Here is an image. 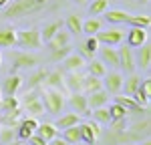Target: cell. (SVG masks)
I'll return each instance as SVG.
<instances>
[{
	"instance_id": "1",
	"label": "cell",
	"mask_w": 151,
	"mask_h": 145,
	"mask_svg": "<svg viewBox=\"0 0 151 145\" xmlns=\"http://www.w3.org/2000/svg\"><path fill=\"white\" fill-rule=\"evenodd\" d=\"M48 4V0H14L12 4H6L2 16L6 20H16V18H24V16H30L40 12L45 6Z\"/></svg>"
},
{
	"instance_id": "2",
	"label": "cell",
	"mask_w": 151,
	"mask_h": 145,
	"mask_svg": "<svg viewBox=\"0 0 151 145\" xmlns=\"http://www.w3.org/2000/svg\"><path fill=\"white\" fill-rule=\"evenodd\" d=\"M42 107L47 113L50 115H60V111L65 107V95L60 93V91H52V89H47L45 93H42Z\"/></svg>"
},
{
	"instance_id": "3",
	"label": "cell",
	"mask_w": 151,
	"mask_h": 145,
	"mask_svg": "<svg viewBox=\"0 0 151 145\" xmlns=\"http://www.w3.org/2000/svg\"><path fill=\"white\" fill-rule=\"evenodd\" d=\"M16 45L20 48H28V50H38L42 47V40H40V30L38 28H26L16 32Z\"/></svg>"
},
{
	"instance_id": "4",
	"label": "cell",
	"mask_w": 151,
	"mask_h": 145,
	"mask_svg": "<svg viewBox=\"0 0 151 145\" xmlns=\"http://www.w3.org/2000/svg\"><path fill=\"white\" fill-rule=\"evenodd\" d=\"M38 65V59L30 52H12L10 57V75H16L22 69H32Z\"/></svg>"
},
{
	"instance_id": "5",
	"label": "cell",
	"mask_w": 151,
	"mask_h": 145,
	"mask_svg": "<svg viewBox=\"0 0 151 145\" xmlns=\"http://www.w3.org/2000/svg\"><path fill=\"white\" fill-rule=\"evenodd\" d=\"M97 38V42L101 45V47H117V45H121L123 42V38H125V30H121V28H107V30H101V32H97L95 34Z\"/></svg>"
},
{
	"instance_id": "6",
	"label": "cell",
	"mask_w": 151,
	"mask_h": 145,
	"mask_svg": "<svg viewBox=\"0 0 151 145\" xmlns=\"http://www.w3.org/2000/svg\"><path fill=\"white\" fill-rule=\"evenodd\" d=\"M123 79L121 72H107L103 77V91L107 95H119L123 91Z\"/></svg>"
},
{
	"instance_id": "7",
	"label": "cell",
	"mask_w": 151,
	"mask_h": 145,
	"mask_svg": "<svg viewBox=\"0 0 151 145\" xmlns=\"http://www.w3.org/2000/svg\"><path fill=\"white\" fill-rule=\"evenodd\" d=\"M115 103L125 109V111H127V115H139V113H143V115L147 117V113H149V107H141V105L135 101V99H133V97L115 95Z\"/></svg>"
},
{
	"instance_id": "8",
	"label": "cell",
	"mask_w": 151,
	"mask_h": 145,
	"mask_svg": "<svg viewBox=\"0 0 151 145\" xmlns=\"http://www.w3.org/2000/svg\"><path fill=\"white\" fill-rule=\"evenodd\" d=\"M117 55H119V69H123L127 75L135 72V57H133V50L127 45L117 48Z\"/></svg>"
},
{
	"instance_id": "9",
	"label": "cell",
	"mask_w": 151,
	"mask_h": 145,
	"mask_svg": "<svg viewBox=\"0 0 151 145\" xmlns=\"http://www.w3.org/2000/svg\"><path fill=\"white\" fill-rule=\"evenodd\" d=\"M36 127H38V121H36L35 117H26V119H20L18 127H16V135H18V139H22V141H28V139L35 135Z\"/></svg>"
},
{
	"instance_id": "10",
	"label": "cell",
	"mask_w": 151,
	"mask_h": 145,
	"mask_svg": "<svg viewBox=\"0 0 151 145\" xmlns=\"http://www.w3.org/2000/svg\"><path fill=\"white\" fill-rule=\"evenodd\" d=\"M20 87H22V79L18 75H8L0 85V93L2 97H14L20 91Z\"/></svg>"
},
{
	"instance_id": "11",
	"label": "cell",
	"mask_w": 151,
	"mask_h": 145,
	"mask_svg": "<svg viewBox=\"0 0 151 145\" xmlns=\"http://www.w3.org/2000/svg\"><path fill=\"white\" fill-rule=\"evenodd\" d=\"M69 105L73 107V111H75L77 115L91 117V109L87 107V95H85V93H70Z\"/></svg>"
},
{
	"instance_id": "12",
	"label": "cell",
	"mask_w": 151,
	"mask_h": 145,
	"mask_svg": "<svg viewBox=\"0 0 151 145\" xmlns=\"http://www.w3.org/2000/svg\"><path fill=\"white\" fill-rule=\"evenodd\" d=\"M63 87L69 93H83V75L81 72H67L63 77Z\"/></svg>"
},
{
	"instance_id": "13",
	"label": "cell",
	"mask_w": 151,
	"mask_h": 145,
	"mask_svg": "<svg viewBox=\"0 0 151 145\" xmlns=\"http://www.w3.org/2000/svg\"><path fill=\"white\" fill-rule=\"evenodd\" d=\"M147 42V30H143V28H129L127 32V47L129 48H139L143 47Z\"/></svg>"
},
{
	"instance_id": "14",
	"label": "cell",
	"mask_w": 151,
	"mask_h": 145,
	"mask_svg": "<svg viewBox=\"0 0 151 145\" xmlns=\"http://www.w3.org/2000/svg\"><path fill=\"white\" fill-rule=\"evenodd\" d=\"M133 99L139 103L141 107H149V101H151V81L149 79H143L137 89V93L133 95Z\"/></svg>"
},
{
	"instance_id": "15",
	"label": "cell",
	"mask_w": 151,
	"mask_h": 145,
	"mask_svg": "<svg viewBox=\"0 0 151 145\" xmlns=\"http://www.w3.org/2000/svg\"><path fill=\"white\" fill-rule=\"evenodd\" d=\"M85 67V59H83L79 52H70L67 59L63 60V69L67 72H79Z\"/></svg>"
},
{
	"instance_id": "16",
	"label": "cell",
	"mask_w": 151,
	"mask_h": 145,
	"mask_svg": "<svg viewBox=\"0 0 151 145\" xmlns=\"http://www.w3.org/2000/svg\"><path fill=\"white\" fill-rule=\"evenodd\" d=\"M47 45H48V50H57V48L69 47V45H70V32H69V30H63V28H60V30H58L57 34L48 40Z\"/></svg>"
},
{
	"instance_id": "17",
	"label": "cell",
	"mask_w": 151,
	"mask_h": 145,
	"mask_svg": "<svg viewBox=\"0 0 151 145\" xmlns=\"http://www.w3.org/2000/svg\"><path fill=\"white\" fill-rule=\"evenodd\" d=\"M109 103V95L105 93L103 89L101 91H95V93H91V95H87V107L91 109H99V107H105Z\"/></svg>"
},
{
	"instance_id": "18",
	"label": "cell",
	"mask_w": 151,
	"mask_h": 145,
	"mask_svg": "<svg viewBox=\"0 0 151 145\" xmlns=\"http://www.w3.org/2000/svg\"><path fill=\"white\" fill-rule=\"evenodd\" d=\"M79 123H81V117H79L77 113H65V115H60L52 125L57 127V131H58V129H63V131H65V129L75 127V125H79Z\"/></svg>"
},
{
	"instance_id": "19",
	"label": "cell",
	"mask_w": 151,
	"mask_h": 145,
	"mask_svg": "<svg viewBox=\"0 0 151 145\" xmlns=\"http://www.w3.org/2000/svg\"><path fill=\"white\" fill-rule=\"evenodd\" d=\"M20 117H22V107L16 109V111H10V113H0V127H12L16 129L18 123H20Z\"/></svg>"
},
{
	"instance_id": "20",
	"label": "cell",
	"mask_w": 151,
	"mask_h": 145,
	"mask_svg": "<svg viewBox=\"0 0 151 145\" xmlns=\"http://www.w3.org/2000/svg\"><path fill=\"white\" fill-rule=\"evenodd\" d=\"M99 52H101V62L105 67H119V55H117V48L113 47H99Z\"/></svg>"
},
{
	"instance_id": "21",
	"label": "cell",
	"mask_w": 151,
	"mask_h": 145,
	"mask_svg": "<svg viewBox=\"0 0 151 145\" xmlns=\"http://www.w3.org/2000/svg\"><path fill=\"white\" fill-rule=\"evenodd\" d=\"M129 131H133L135 135H139L141 139H149V135H151V121H149V117H143L141 121H135V123L129 127Z\"/></svg>"
},
{
	"instance_id": "22",
	"label": "cell",
	"mask_w": 151,
	"mask_h": 145,
	"mask_svg": "<svg viewBox=\"0 0 151 145\" xmlns=\"http://www.w3.org/2000/svg\"><path fill=\"white\" fill-rule=\"evenodd\" d=\"M16 32L12 26H4L0 28V48H10V47H16Z\"/></svg>"
},
{
	"instance_id": "23",
	"label": "cell",
	"mask_w": 151,
	"mask_h": 145,
	"mask_svg": "<svg viewBox=\"0 0 151 145\" xmlns=\"http://www.w3.org/2000/svg\"><path fill=\"white\" fill-rule=\"evenodd\" d=\"M99 47H101V45L97 42V38H95V36H89L83 45H79V55H81L83 59H85V57H87V59H93L95 52L99 50Z\"/></svg>"
},
{
	"instance_id": "24",
	"label": "cell",
	"mask_w": 151,
	"mask_h": 145,
	"mask_svg": "<svg viewBox=\"0 0 151 145\" xmlns=\"http://www.w3.org/2000/svg\"><path fill=\"white\" fill-rule=\"evenodd\" d=\"M35 135L42 137V139L48 143V141H52L55 137H58V131H57V127H55L52 123H38V127H36Z\"/></svg>"
},
{
	"instance_id": "25",
	"label": "cell",
	"mask_w": 151,
	"mask_h": 145,
	"mask_svg": "<svg viewBox=\"0 0 151 145\" xmlns=\"http://www.w3.org/2000/svg\"><path fill=\"white\" fill-rule=\"evenodd\" d=\"M103 89V81L97 79V77H91V75H83V93L85 95H91L95 91H101Z\"/></svg>"
},
{
	"instance_id": "26",
	"label": "cell",
	"mask_w": 151,
	"mask_h": 145,
	"mask_svg": "<svg viewBox=\"0 0 151 145\" xmlns=\"http://www.w3.org/2000/svg\"><path fill=\"white\" fill-rule=\"evenodd\" d=\"M63 77H65V72H63V71H48L47 81H45L42 87L52 89V91H60V89H63Z\"/></svg>"
},
{
	"instance_id": "27",
	"label": "cell",
	"mask_w": 151,
	"mask_h": 145,
	"mask_svg": "<svg viewBox=\"0 0 151 145\" xmlns=\"http://www.w3.org/2000/svg\"><path fill=\"white\" fill-rule=\"evenodd\" d=\"M135 67H141L143 71H149L151 67V47L145 42L143 47H139V57L135 60Z\"/></svg>"
},
{
	"instance_id": "28",
	"label": "cell",
	"mask_w": 151,
	"mask_h": 145,
	"mask_svg": "<svg viewBox=\"0 0 151 145\" xmlns=\"http://www.w3.org/2000/svg\"><path fill=\"white\" fill-rule=\"evenodd\" d=\"M141 79L139 75H135V72H131L129 75V79H123V89H125V95L127 97H133L135 93H137V89H139L141 85Z\"/></svg>"
},
{
	"instance_id": "29",
	"label": "cell",
	"mask_w": 151,
	"mask_h": 145,
	"mask_svg": "<svg viewBox=\"0 0 151 145\" xmlns=\"http://www.w3.org/2000/svg\"><path fill=\"white\" fill-rule=\"evenodd\" d=\"M129 16L131 14L125 10H107L105 12V18H107L109 24H127Z\"/></svg>"
},
{
	"instance_id": "30",
	"label": "cell",
	"mask_w": 151,
	"mask_h": 145,
	"mask_svg": "<svg viewBox=\"0 0 151 145\" xmlns=\"http://www.w3.org/2000/svg\"><path fill=\"white\" fill-rule=\"evenodd\" d=\"M60 28H63V22H60V20H52V22L45 24V28L40 30V40H42V42H48Z\"/></svg>"
},
{
	"instance_id": "31",
	"label": "cell",
	"mask_w": 151,
	"mask_h": 145,
	"mask_svg": "<svg viewBox=\"0 0 151 145\" xmlns=\"http://www.w3.org/2000/svg\"><path fill=\"white\" fill-rule=\"evenodd\" d=\"M47 75H48V71H45V69L32 72V75L28 77V91H35V89H38V87H42L45 81H47Z\"/></svg>"
},
{
	"instance_id": "32",
	"label": "cell",
	"mask_w": 151,
	"mask_h": 145,
	"mask_svg": "<svg viewBox=\"0 0 151 145\" xmlns=\"http://www.w3.org/2000/svg\"><path fill=\"white\" fill-rule=\"evenodd\" d=\"M129 26H133V28H143V30H147L149 28V24H151V18H149V14H137V16H129V20H127Z\"/></svg>"
},
{
	"instance_id": "33",
	"label": "cell",
	"mask_w": 151,
	"mask_h": 145,
	"mask_svg": "<svg viewBox=\"0 0 151 145\" xmlns=\"http://www.w3.org/2000/svg\"><path fill=\"white\" fill-rule=\"evenodd\" d=\"M79 131H81V141L83 143H87V145H95L97 143V135L93 133V129L87 125V123H79Z\"/></svg>"
},
{
	"instance_id": "34",
	"label": "cell",
	"mask_w": 151,
	"mask_h": 145,
	"mask_svg": "<svg viewBox=\"0 0 151 145\" xmlns=\"http://www.w3.org/2000/svg\"><path fill=\"white\" fill-rule=\"evenodd\" d=\"M16 109H20V101H18V97H2V101H0V113H10V111H16Z\"/></svg>"
},
{
	"instance_id": "35",
	"label": "cell",
	"mask_w": 151,
	"mask_h": 145,
	"mask_svg": "<svg viewBox=\"0 0 151 145\" xmlns=\"http://www.w3.org/2000/svg\"><path fill=\"white\" fill-rule=\"evenodd\" d=\"M87 69H89V75H91V77H97V79H103L105 75H107V67H105L101 60L91 59L89 65H87Z\"/></svg>"
},
{
	"instance_id": "36",
	"label": "cell",
	"mask_w": 151,
	"mask_h": 145,
	"mask_svg": "<svg viewBox=\"0 0 151 145\" xmlns=\"http://www.w3.org/2000/svg\"><path fill=\"white\" fill-rule=\"evenodd\" d=\"M91 117H93V121L99 123V125H109V123H111V115H109V109L107 107L93 109V111H91Z\"/></svg>"
},
{
	"instance_id": "37",
	"label": "cell",
	"mask_w": 151,
	"mask_h": 145,
	"mask_svg": "<svg viewBox=\"0 0 151 145\" xmlns=\"http://www.w3.org/2000/svg\"><path fill=\"white\" fill-rule=\"evenodd\" d=\"M67 28H69L70 34H81L83 32V20L77 14H70V16H67Z\"/></svg>"
},
{
	"instance_id": "38",
	"label": "cell",
	"mask_w": 151,
	"mask_h": 145,
	"mask_svg": "<svg viewBox=\"0 0 151 145\" xmlns=\"http://www.w3.org/2000/svg\"><path fill=\"white\" fill-rule=\"evenodd\" d=\"M63 139H65L67 143H73V145L79 143V141H81V131H79V125L65 129V131H63Z\"/></svg>"
},
{
	"instance_id": "39",
	"label": "cell",
	"mask_w": 151,
	"mask_h": 145,
	"mask_svg": "<svg viewBox=\"0 0 151 145\" xmlns=\"http://www.w3.org/2000/svg\"><path fill=\"white\" fill-rule=\"evenodd\" d=\"M101 20L99 18H91V20H87V22H83V32L89 36H95L97 32H101Z\"/></svg>"
},
{
	"instance_id": "40",
	"label": "cell",
	"mask_w": 151,
	"mask_h": 145,
	"mask_svg": "<svg viewBox=\"0 0 151 145\" xmlns=\"http://www.w3.org/2000/svg\"><path fill=\"white\" fill-rule=\"evenodd\" d=\"M70 52H73V47H63V48H57V50H50V60L52 62H63V60L69 57Z\"/></svg>"
},
{
	"instance_id": "41",
	"label": "cell",
	"mask_w": 151,
	"mask_h": 145,
	"mask_svg": "<svg viewBox=\"0 0 151 145\" xmlns=\"http://www.w3.org/2000/svg\"><path fill=\"white\" fill-rule=\"evenodd\" d=\"M109 2L111 0H93V4L89 6V12L95 14V16L97 14H105V12L109 10Z\"/></svg>"
},
{
	"instance_id": "42",
	"label": "cell",
	"mask_w": 151,
	"mask_h": 145,
	"mask_svg": "<svg viewBox=\"0 0 151 145\" xmlns=\"http://www.w3.org/2000/svg\"><path fill=\"white\" fill-rule=\"evenodd\" d=\"M109 115H111V121L127 119V111L121 107V105H117V103H113V105L109 107Z\"/></svg>"
},
{
	"instance_id": "43",
	"label": "cell",
	"mask_w": 151,
	"mask_h": 145,
	"mask_svg": "<svg viewBox=\"0 0 151 145\" xmlns=\"http://www.w3.org/2000/svg\"><path fill=\"white\" fill-rule=\"evenodd\" d=\"M14 131L16 129H12V127H0V145L14 141Z\"/></svg>"
},
{
	"instance_id": "44",
	"label": "cell",
	"mask_w": 151,
	"mask_h": 145,
	"mask_svg": "<svg viewBox=\"0 0 151 145\" xmlns=\"http://www.w3.org/2000/svg\"><path fill=\"white\" fill-rule=\"evenodd\" d=\"M24 107H26V111H28V113H32V115H42V113H45V107H42V101H40V99L26 103Z\"/></svg>"
},
{
	"instance_id": "45",
	"label": "cell",
	"mask_w": 151,
	"mask_h": 145,
	"mask_svg": "<svg viewBox=\"0 0 151 145\" xmlns=\"http://www.w3.org/2000/svg\"><path fill=\"white\" fill-rule=\"evenodd\" d=\"M127 129V119H119L109 123V131H125Z\"/></svg>"
},
{
	"instance_id": "46",
	"label": "cell",
	"mask_w": 151,
	"mask_h": 145,
	"mask_svg": "<svg viewBox=\"0 0 151 145\" xmlns=\"http://www.w3.org/2000/svg\"><path fill=\"white\" fill-rule=\"evenodd\" d=\"M87 125L93 129V133L97 135V137H101V135H103V129H101V125H99V123H95V121H87Z\"/></svg>"
},
{
	"instance_id": "47",
	"label": "cell",
	"mask_w": 151,
	"mask_h": 145,
	"mask_svg": "<svg viewBox=\"0 0 151 145\" xmlns=\"http://www.w3.org/2000/svg\"><path fill=\"white\" fill-rule=\"evenodd\" d=\"M28 145H47V141H45L42 137H38V135H32V137L28 139Z\"/></svg>"
},
{
	"instance_id": "48",
	"label": "cell",
	"mask_w": 151,
	"mask_h": 145,
	"mask_svg": "<svg viewBox=\"0 0 151 145\" xmlns=\"http://www.w3.org/2000/svg\"><path fill=\"white\" fill-rule=\"evenodd\" d=\"M48 145H69L65 139H58V137H55L52 141H48Z\"/></svg>"
},
{
	"instance_id": "49",
	"label": "cell",
	"mask_w": 151,
	"mask_h": 145,
	"mask_svg": "<svg viewBox=\"0 0 151 145\" xmlns=\"http://www.w3.org/2000/svg\"><path fill=\"white\" fill-rule=\"evenodd\" d=\"M6 4H8V0H0V8H4Z\"/></svg>"
},
{
	"instance_id": "50",
	"label": "cell",
	"mask_w": 151,
	"mask_h": 145,
	"mask_svg": "<svg viewBox=\"0 0 151 145\" xmlns=\"http://www.w3.org/2000/svg\"><path fill=\"white\" fill-rule=\"evenodd\" d=\"M139 145H151V141H149V139H143V141H141Z\"/></svg>"
},
{
	"instance_id": "51",
	"label": "cell",
	"mask_w": 151,
	"mask_h": 145,
	"mask_svg": "<svg viewBox=\"0 0 151 145\" xmlns=\"http://www.w3.org/2000/svg\"><path fill=\"white\" fill-rule=\"evenodd\" d=\"M6 145H20L18 141H10V143H6Z\"/></svg>"
},
{
	"instance_id": "52",
	"label": "cell",
	"mask_w": 151,
	"mask_h": 145,
	"mask_svg": "<svg viewBox=\"0 0 151 145\" xmlns=\"http://www.w3.org/2000/svg\"><path fill=\"white\" fill-rule=\"evenodd\" d=\"M141 4H149V0H139Z\"/></svg>"
},
{
	"instance_id": "53",
	"label": "cell",
	"mask_w": 151,
	"mask_h": 145,
	"mask_svg": "<svg viewBox=\"0 0 151 145\" xmlns=\"http://www.w3.org/2000/svg\"><path fill=\"white\" fill-rule=\"evenodd\" d=\"M75 2H77V4H83V2H85V0H75Z\"/></svg>"
},
{
	"instance_id": "54",
	"label": "cell",
	"mask_w": 151,
	"mask_h": 145,
	"mask_svg": "<svg viewBox=\"0 0 151 145\" xmlns=\"http://www.w3.org/2000/svg\"><path fill=\"white\" fill-rule=\"evenodd\" d=\"M127 145H139V143H127Z\"/></svg>"
},
{
	"instance_id": "55",
	"label": "cell",
	"mask_w": 151,
	"mask_h": 145,
	"mask_svg": "<svg viewBox=\"0 0 151 145\" xmlns=\"http://www.w3.org/2000/svg\"><path fill=\"white\" fill-rule=\"evenodd\" d=\"M0 65H2V55H0Z\"/></svg>"
},
{
	"instance_id": "56",
	"label": "cell",
	"mask_w": 151,
	"mask_h": 145,
	"mask_svg": "<svg viewBox=\"0 0 151 145\" xmlns=\"http://www.w3.org/2000/svg\"><path fill=\"white\" fill-rule=\"evenodd\" d=\"M0 101H2V93H0Z\"/></svg>"
},
{
	"instance_id": "57",
	"label": "cell",
	"mask_w": 151,
	"mask_h": 145,
	"mask_svg": "<svg viewBox=\"0 0 151 145\" xmlns=\"http://www.w3.org/2000/svg\"><path fill=\"white\" fill-rule=\"evenodd\" d=\"M47 145H48V143H47Z\"/></svg>"
}]
</instances>
